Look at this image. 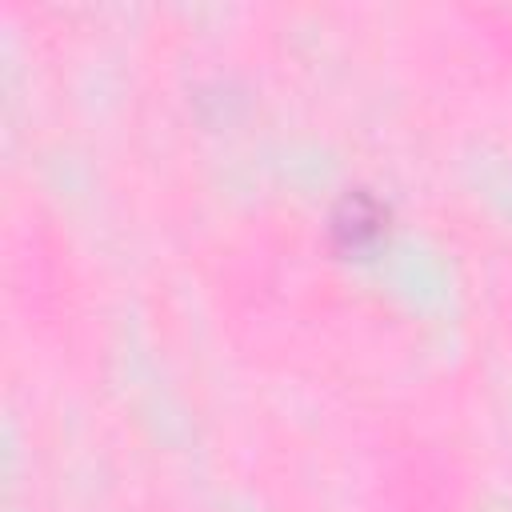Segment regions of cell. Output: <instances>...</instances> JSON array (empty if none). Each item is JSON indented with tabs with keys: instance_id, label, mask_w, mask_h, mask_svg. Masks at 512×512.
Masks as SVG:
<instances>
[{
	"instance_id": "obj_1",
	"label": "cell",
	"mask_w": 512,
	"mask_h": 512,
	"mask_svg": "<svg viewBox=\"0 0 512 512\" xmlns=\"http://www.w3.org/2000/svg\"><path fill=\"white\" fill-rule=\"evenodd\" d=\"M384 220H388L384 204L376 196H368L364 188H356V192H348L336 204V212H332V236H336L340 248L356 252V248H368V244L380 240Z\"/></svg>"
}]
</instances>
